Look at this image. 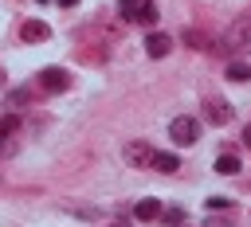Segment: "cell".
Masks as SVG:
<instances>
[{
	"instance_id": "8",
	"label": "cell",
	"mask_w": 251,
	"mask_h": 227,
	"mask_svg": "<svg viewBox=\"0 0 251 227\" xmlns=\"http://www.w3.org/2000/svg\"><path fill=\"white\" fill-rule=\"evenodd\" d=\"M149 164H153L157 172H176V168H180L176 153H157V149H153V160H149Z\"/></svg>"
},
{
	"instance_id": "13",
	"label": "cell",
	"mask_w": 251,
	"mask_h": 227,
	"mask_svg": "<svg viewBox=\"0 0 251 227\" xmlns=\"http://www.w3.org/2000/svg\"><path fill=\"white\" fill-rule=\"evenodd\" d=\"M184 43H192V47H212L204 31H188V27H184Z\"/></svg>"
},
{
	"instance_id": "6",
	"label": "cell",
	"mask_w": 251,
	"mask_h": 227,
	"mask_svg": "<svg viewBox=\"0 0 251 227\" xmlns=\"http://www.w3.org/2000/svg\"><path fill=\"white\" fill-rule=\"evenodd\" d=\"M204 117H208L212 125H227V121H231V106H227V102H216V98H212V102L204 106Z\"/></svg>"
},
{
	"instance_id": "15",
	"label": "cell",
	"mask_w": 251,
	"mask_h": 227,
	"mask_svg": "<svg viewBox=\"0 0 251 227\" xmlns=\"http://www.w3.org/2000/svg\"><path fill=\"white\" fill-rule=\"evenodd\" d=\"M16 125H20L16 117H4V121H0V141H8V137L16 133Z\"/></svg>"
},
{
	"instance_id": "12",
	"label": "cell",
	"mask_w": 251,
	"mask_h": 227,
	"mask_svg": "<svg viewBox=\"0 0 251 227\" xmlns=\"http://www.w3.org/2000/svg\"><path fill=\"white\" fill-rule=\"evenodd\" d=\"M137 20H141V23H157V4H153V0H141Z\"/></svg>"
},
{
	"instance_id": "17",
	"label": "cell",
	"mask_w": 251,
	"mask_h": 227,
	"mask_svg": "<svg viewBox=\"0 0 251 227\" xmlns=\"http://www.w3.org/2000/svg\"><path fill=\"white\" fill-rule=\"evenodd\" d=\"M227 204H231V200H224V196H212V200H208V207H212V211H220V207H227Z\"/></svg>"
},
{
	"instance_id": "4",
	"label": "cell",
	"mask_w": 251,
	"mask_h": 227,
	"mask_svg": "<svg viewBox=\"0 0 251 227\" xmlns=\"http://www.w3.org/2000/svg\"><path fill=\"white\" fill-rule=\"evenodd\" d=\"M122 157H126V164H133V168H145V164L153 160V145H149V141H129V145L122 149Z\"/></svg>"
},
{
	"instance_id": "19",
	"label": "cell",
	"mask_w": 251,
	"mask_h": 227,
	"mask_svg": "<svg viewBox=\"0 0 251 227\" xmlns=\"http://www.w3.org/2000/svg\"><path fill=\"white\" fill-rule=\"evenodd\" d=\"M114 227H126V223H114Z\"/></svg>"
},
{
	"instance_id": "18",
	"label": "cell",
	"mask_w": 251,
	"mask_h": 227,
	"mask_svg": "<svg viewBox=\"0 0 251 227\" xmlns=\"http://www.w3.org/2000/svg\"><path fill=\"white\" fill-rule=\"evenodd\" d=\"M243 145H251V125H247V129H243Z\"/></svg>"
},
{
	"instance_id": "3",
	"label": "cell",
	"mask_w": 251,
	"mask_h": 227,
	"mask_svg": "<svg viewBox=\"0 0 251 227\" xmlns=\"http://www.w3.org/2000/svg\"><path fill=\"white\" fill-rule=\"evenodd\" d=\"M71 86V74L63 70V67H43L39 70V90L43 94H59V90H67Z\"/></svg>"
},
{
	"instance_id": "2",
	"label": "cell",
	"mask_w": 251,
	"mask_h": 227,
	"mask_svg": "<svg viewBox=\"0 0 251 227\" xmlns=\"http://www.w3.org/2000/svg\"><path fill=\"white\" fill-rule=\"evenodd\" d=\"M169 137H173L180 149H184V145H196V141H200V121L188 117V114H184V117H173V121H169Z\"/></svg>"
},
{
	"instance_id": "1",
	"label": "cell",
	"mask_w": 251,
	"mask_h": 227,
	"mask_svg": "<svg viewBox=\"0 0 251 227\" xmlns=\"http://www.w3.org/2000/svg\"><path fill=\"white\" fill-rule=\"evenodd\" d=\"M251 47V12H243V16H235V23L212 43V51H220L224 59H235L239 51H247Z\"/></svg>"
},
{
	"instance_id": "14",
	"label": "cell",
	"mask_w": 251,
	"mask_h": 227,
	"mask_svg": "<svg viewBox=\"0 0 251 227\" xmlns=\"http://www.w3.org/2000/svg\"><path fill=\"white\" fill-rule=\"evenodd\" d=\"M137 8H141V0H122V4H118V12H122L126 20H137Z\"/></svg>"
},
{
	"instance_id": "9",
	"label": "cell",
	"mask_w": 251,
	"mask_h": 227,
	"mask_svg": "<svg viewBox=\"0 0 251 227\" xmlns=\"http://www.w3.org/2000/svg\"><path fill=\"white\" fill-rule=\"evenodd\" d=\"M133 215H137L141 223H153V219H161V204H157V200H141V204L133 207Z\"/></svg>"
},
{
	"instance_id": "5",
	"label": "cell",
	"mask_w": 251,
	"mask_h": 227,
	"mask_svg": "<svg viewBox=\"0 0 251 227\" xmlns=\"http://www.w3.org/2000/svg\"><path fill=\"white\" fill-rule=\"evenodd\" d=\"M51 31H47V23L43 20H24L20 23V39H27V43H39V39H47Z\"/></svg>"
},
{
	"instance_id": "10",
	"label": "cell",
	"mask_w": 251,
	"mask_h": 227,
	"mask_svg": "<svg viewBox=\"0 0 251 227\" xmlns=\"http://www.w3.org/2000/svg\"><path fill=\"white\" fill-rule=\"evenodd\" d=\"M216 172H220V176H235V172H239V157H235V153L216 157Z\"/></svg>"
},
{
	"instance_id": "11",
	"label": "cell",
	"mask_w": 251,
	"mask_h": 227,
	"mask_svg": "<svg viewBox=\"0 0 251 227\" xmlns=\"http://www.w3.org/2000/svg\"><path fill=\"white\" fill-rule=\"evenodd\" d=\"M227 78H231V82H247V78H251V67L239 63V59H231V63H227Z\"/></svg>"
},
{
	"instance_id": "7",
	"label": "cell",
	"mask_w": 251,
	"mask_h": 227,
	"mask_svg": "<svg viewBox=\"0 0 251 227\" xmlns=\"http://www.w3.org/2000/svg\"><path fill=\"white\" fill-rule=\"evenodd\" d=\"M145 51H149L153 59H165V55L173 51V39H169V35H161V31H153V35L145 39Z\"/></svg>"
},
{
	"instance_id": "16",
	"label": "cell",
	"mask_w": 251,
	"mask_h": 227,
	"mask_svg": "<svg viewBox=\"0 0 251 227\" xmlns=\"http://www.w3.org/2000/svg\"><path fill=\"white\" fill-rule=\"evenodd\" d=\"M161 219H165V223H180V219H184V211H180V207H165V211H161Z\"/></svg>"
}]
</instances>
